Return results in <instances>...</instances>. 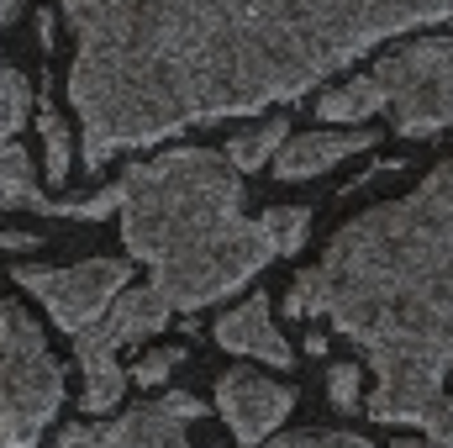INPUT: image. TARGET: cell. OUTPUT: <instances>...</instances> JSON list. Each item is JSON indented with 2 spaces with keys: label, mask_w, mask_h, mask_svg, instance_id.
Here are the masks:
<instances>
[{
  "label": "cell",
  "mask_w": 453,
  "mask_h": 448,
  "mask_svg": "<svg viewBox=\"0 0 453 448\" xmlns=\"http://www.w3.org/2000/svg\"><path fill=\"white\" fill-rule=\"evenodd\" d=\"M74 32L69 101L85 164L185 127L301 101L395 32L453 21V0H58Z\"/></svg>",
  "instance_id": "1"
},
{
  "label": "cell",
  "mask_w": 453,
  "mask_h": 448,
  "mask_svg": "<svg viewBox=\"0 0 453 448\" xmlns=\"http://www.w3.org/2000/svg\"><path fill=\"white\" fill-rule=\"evenodd\" d=\"M290 317L327 312L374 369L369 417L427 428L453 412V164L342 227L296 274Z\"/></svg>",
  "instance_id": "2"
},
{
  "label": "cell",
  "mask_w": 453,
  "mask_h": 448,
  "mask_svg": "<svg viewBox=\"0 0 453 448\" xmlns=\"http://www.w3.org/2000/svg\"><path fill=\"white\" fill-rule=\"evenodd\" d=\"M121 243L148 264L169 312H201L242 290L274 248L242 217V180L217 148H169L116 180Z\"/></svg>",
  "instance_id": "3"
},
{
  "label": "cell",
  "mask_w": 453,
  "mask_h": 448,
  "mask_svg": "<svg viewBox=\"0 0 453 448\" xmlns=\"http://www.w3.org/2000/svg\"><path fill=\"white\" fill-rule=\"evenodd\" d=\"M64 406V369L21 301H0V448H37Z\"/></svg>",
  "instance_id": "4"
},
{
  "label": "cell",
  "mask_w": 453,
  "mask_h": 448,
  "mask_svg": "<svg viewBox=\"0 0 453 448\" xmlns=\"http://www.w3.org/2000/svg\"><path fill=\"white\" fill-rule=\"evenodd\" d=\"M369 80L380 85V112H390L395 132L438 137L453 127V32H417L390 48Z\"/></svg>",
  "instance_id": "5"
},
{
  "label": "cell",
  "mask_w": 453,
  "mask_h": 448,
  "mask_svg": "<svg viewBox=\"0 0 453 448\" xmlns=\"http://www.w3.org/2000/svg\"><path fill=\"white\" fill-rule=\"evenodd\" d=\"M11 280L21 290H32L64 333H85L90 322L106 317V306L132 285V264L127 259H85V264H64V269L21 264V269H11Z\"/></svg>",
  "instance_id": "6"
},
{
  "label": "cell",
  "mask_w": 453,
  "mask_h": 448,
  "mask_svg": "<svg viewBox=\"0 0 453 448\" xmlns=\"http://www.w3.org/2000/svg\"><path fill=\"white\" fill-rule=\"evenodd\" d=\"M27 106H32V85L21 80L16 64L0 58V201L5 206H32L42 217L58 212V201L42 196V180L21 148V127H27Z\"/></svg>",
  "instance_id": "7"
},
{
  "label": "cell",
  "mask_w": 453,
  "mask_h": 448,
  "mask_svg": "<svg viewBox=\"0 0 453 448\" xmlns=\"http://www.w3.org/2000/svg\"><path fill=\"white\" fill-rule=\"evenodd\" d=\"M217 406H222L232 438L242 448H253V444H264V438L280 433V422L290 417L296 396H290V385H280L269 375L226 369V375H217Z\"/></svg>",
  "instance_id": "8"
},
{
  "label": "cell",
  "mask_w": 453,
  "mask_h": 448,
  "mask_svg": "<svg viewBox=\"0 0 453 448\" xmlns=\"http://www.w3.org/2000/svg\"><path fill=\"white\" fill-rule=\"evenodd\" d=\"M206 406L190 396V390H164L158 401L127 412L121 422H106L101 438L106 448H190L185 444V428L201 417Z\"/></svg>",
  "instance_id": "9"
},
{
  "label": "cell",
  "mask_w": 453,
  "mask_h": 448,
  "mask_svg": "<svg viewBox=\"0 0 453 448\" xmlns=\"http://www.w3.org/2000/svg\"><path fill=\"white\" fill-rule=\"evenodd\" d=\"M380 143V127H364V121H353L348 132H301V137H285L280 143V153H274V180H311V174H322V169H333L342 158H353V153H369Z\"/></svg>",
  "instance_id": "10"
},
{
  "label": "cell",
  "mask_w": 453,
  "mask_h": 448,
  "mask_svg": "<svg viewBox=\"0 0 453 448\" xmlns=\"http://www.w3.org/2000/svg\"><path fill=\"white\" fill-rule=\"evenodd\" d=\"M217 343H222L226 353H253V359H264L274 369H290L296 364L290 343L280 337L274 317H269V296H248L242 306H232L222 322H217Z\"/></svg>",
  "instance_id": "11"
},
{
  "label": "cell",
  "mask_w": 453,
  "mask_h": 448,
  "mask_svg": "<svg viewBox=\"0 0 453 448\" xmlns=\"http://www.w3.org/2000/svg\"><path fill=\"white\" fill-rule=\"evenodd\" d=\"M169 317H174V312H169V301H164L153 285H127L111 306H106L101 333H106V343L121 353L127 343H142V337L164 333V328H169Z\"/></svg>",
  "instance_id": "12"
},
{
  "label": "cell",
  "mask_w": 453,
  "mask_h": 448,
  "mask_svg": "<svg viewBox=\"0 0 453 448\" xmlns=\"http://www.w3.org/2000/svg\"><path fill=\"white\" fill-rule=\"evenodd\" d=\"M74 359L85 369V412L90 417L111 412L116 401H121V390H127V369L116 364V348L106 343L101 322H90L85 333H74Z\"/></svg>",
  "instance_id": "13"
},
{
  "label": "cell",
  "mask_w": 453,
  "mask_h": 448,
  "mask_svg": "<svg viewBox=\"0 0 453 448\" xmlns=\"http://www.w3.org/2000/svg\"><path fill=\"white\" fill-rule=\"evenodd\" d=\"M37 127H42V169H37V174H48L53 185H64V180H69V127H64L58 106H53V64L42 69V96H37Z\"/></svg>",
  "instance_id": "14"
},
{
  "label": "cell",
  "mask_w": 453,
  "mask_h": 448,
  "mask_svg": "<svg viewBox=\"0 0 453 448\" xmlns=\"http://www.w3.org/2000/svg\"><path fill=\"white\" fill-rule=\"evenodd\" d=\"M380 112V85L369 80V74H353V80H338L333 90H322L317 96V116L322 121H369V116Z\"/></svg>",
  "instance_id": "15"
},
{
  "label": "cell",
  "mask_w": 453,
  "mask_h": 448,
  "mask_svg": "<svg viewBox=\"0 0 453 448\" xmlns=\"http://www.w3.org/2000/svg\"><path fill=\"white\" fill-rule=\"evenodd\" d=\"M290 137V121L285 116H269V121H258V127H242V132H232L226 137V164L232 169H264L269 164V153H280V143Z\"/></svg>",
  "instance_id": "16"
},
{
  "label": "cell",
  "mask_w": 453,
  "mask_h": 448,
  "mask_svg": "<svg viewBox=\"0 0 453 448\" xmlns=\"http://www.w3.org/2000/svg\"><path fill=\"white\" fill-rule=\"evenodd\" d=\"M258 232H264V243L274 248V259L301 253L306 237H311V206H269V212L258 217Z\"/></svg>",
  "instance_id": "17"
},
{
  "label": "cell",
  "mask_w": 453,
  "mask_h": 448,
  "mask_svg": "<svg viewBox=\"0 0 453 448\" xmlns=\"http://www.w3.org/2000/svg\"><path fill=\"white\" fill-rule=\"evenodd\" d=\"M180 359H185V348H153V353H142V359L127 369V385H164V380L180 369Z\"/></svg>",
  "instance_id": "18"
},
{
  "label": "cell",
  "mask_w": 453,
  "mask_h": 448,
  "mask_svg": "<svg viewBox=\"0 0 453 448\" xmlns=\"http://www.w3.org/2000/svg\"><path fill=\"white\" fill-rule=\"evenodd\" d=\"M269 448H374L358 433H280V438H264Z\"/></svg>",
  "instance_id": "19"
},
{
  "label": "cell",
  "mask_w": 453,
  "mask_h": 448,
  "mask_svg": "<svg viewBox=\"0 0 453 448\" xmlns=\"http://www.w3.org/2000/svg\"><path fill=\"white\" fill-rule=\"evenodd\" d=\"M116 212V185H106L101 196H85V201H58L53 217H74V222H101Z\"/></svg>",
  "instance_id": "20"
},
{
  "label": "cell",
  "mask_w": 453,
  "mask_h": 448,
  "mask_svg": "<svg viewBox=\"0 0 453 448\" xmlns=\"http://www.w3.org/2000/svg\"><path fill=\"white\" fill-rule=\"evenodd\" d=\"M358 380H364L358 364H333L327 369V390H333V406L338 412H353L358 406Z\"/></svg>",
  "instance_id": "21"
},
{
  "label": "cell",
  "mask_w": 453,
  "mask_h": 448,
  "mask_svg": "<svg viewBox=\"0 0 453 448\" xmlns=\"http://www.w3.org/2000/svg\"><path fill=\"white\" fill-rule=\"evenodd\" d=\"M422 433H427L422 444H406V438H401L395 448H453V412H443V417H433V422H427Z\"/></svg>",
  "instance_id": "22"
},
{
  "label": "cell",
  "mask_w": 453,
  "mask_h": 448,
  "mask_svg": "<svg viewBox=\"0 0 453 448\" xmlns=\"http://www.w3.org/2000/svg\"><path fill=\"white\" fill-rule=\"evenodd\" d=\"M58 448H106V438H101L96 422H74V428L58 433Z\"/></svg>",
  "instance_id": "23"
},
{
  "label": "cell",
  "mask_w": 453,
  "mask_h": 448,
  "mask_svg": "<svg viewBox=\"0 0 453 448\" xmlns=\"http://www.w3.org/2000/svg\"><path fill=\"white\" fill-rule=\"evenodd\" d=\"M37 243H42L37 232H0V248H5V253H16V248H37Z\"/></svg>",
  "instance_id": "24"
},
{
  "label": "cell",
  "mask_w": 453,
  "mask_h": 448,
  "mask_svg": "<svg viewBox=\"0 0 453 448\" xmlns=\"http://www.w3.org/2000/svg\"><path fill=\"white\" fill-rule=\"evenodd\" d=\"M16 16H21V0H0V32H5Z\"/></svg>",
  "instance_id": "25"
}]
</instances>
